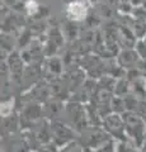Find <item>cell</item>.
I'll list each match as a JSON object with an SVG mask.
<instances>
[{"label": "cell", "instance_id": "obj_1", "mask_svg": "<svg viewBox=\"0 0 146 152\" xmlns=\"http://www.w3.org/2000/svg\"><path fill=\"white\" fill-rule=\"evenodd\" d=\"M67 14L71 19H75V20H80V19L85 18L87 14V9L83 4L80 3H73L70 4L67 8Z\"/></svg>", "mask_w": 146, "mask_h": 152}]
</instances>
